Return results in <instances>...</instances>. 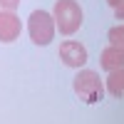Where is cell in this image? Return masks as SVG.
<instances>
[{"instance_id": "obj_8", "label": "cell", "mask_w": 124, "mask_h": 124, "mask_svg": "<svg viewBox=\"0 0 124 124\" xmlns=\"http://www.w3.org/2000/svg\"><path fill=\"white\" fill-rule=\"evenodd\" d=\"M109 45H117V47H124V25H117L109 30Z\"/></svg>"}, {"instance_id": "obj_11", "label": "cell", "mask_w": 124, "mask_h": 124, "mask_svg": "<svg viewBox=\"0 0 124 124\" xmlns=\"http://www.w3.org/2000/svg\"><path fill=\"white\" fill-rule=\"evenodd\" d=\"M107 3H109V5H112V8H117V5H119V3H122V0H107Z\"/></svg>"}, {"instance_id": "obj_2", "label": "cell", "mask_w": 124, "mask_h": 124, "mask_svg": "<svg viewBox=\"0 0 124 124\" xmlns=\"http://www.w3.org/2000/svg\"><path fill=\"white\" fill-rule=\"evenodd\" d=\"M72 87H75L77 97L82 102H87V104H97V102L104 97V87H102L99 72H94V70H82V72H77Z\"/></svg>"}, {"instance_id": "obj_6", "label": "cell", "mask_w": 124, "mask_h": 124, "mask_svg": "<svg viewBox=\"0 0 124 124\" xmlns=\"http://www.w3.org/2000/svg\"><path fill=\"white\" fill-rule=\"evenodd\" d=\"M99 65H102V70H107V72L124 67V47H117V45L104 47L102 55H99Z\"/></svg>"}, {"instance_id": "obj_1", "label": "cell", "mask_w": 124, "mask_h": 124, "mask_svg": "<svg viewBox=\"0 0 124 124\" xmlns=\"http://www.w3.org/2000/svg\"><path fill=\"white\" fill-rule=\"evenodd\" d=\"M52 17H55V27L62 35H75L82 27V17L85 15H82V8L77 0H57Z\"/></svg>"}, {"instance_id": "obj_9", "label": "cell", "mask_w": 124, "mask_h": 124, "mask_svg": "<svg viewBox=\"0 0 124 124\" xmlns=\"http://www.w3.org/2000/svg\"><path fill=\"white\" fill-rule=\"evenodd\" d=\"M0 8H3V10H13V13H15V10L20 8V0H0Z\"/></svg>"}, {"instance_id": "obj_7", "label": "cell", "mask_w": 124, "mask_h": 124, "mask_svg": "<svg viewBox=\"0 0 124 124\" xmlns=\"http://www.w3.org/2000/svg\"><path fill=\"white\" fill-rule=\"evenodd\" d=\"M107 92L112 97H124V67L109 72V77H107Z\"/></svg>"}, {"instance_id": "obj_5", "label": "cell", "mask_w": 124, "mask_h": 124, "mask_svg": "<svg viewBox=\"0 0 124 124\" xmlns=\"http://www.w3.org/2000/svg\"><path fill=\"white\" fill-rule=\"evenodd\" d=\"M23 32V23L13 10H0V42H15Z\"/></svg>"}, {"instance_id": "obj_10", "label": "cell", "mask_w": 124, "mask_h": 124, "mask_svg": "<svg viewBox=\"0 0 124 124\" xmlns=\"http://www.w3.org/2000/svg\"><path fill=\"white\" fill-rule=\"evenodd\" d=\"M114 15H117V20H124V0L114 8Z\"/></svg>"}, {"instance_id": "obj_4", "label": "cell", "mask_w": 124, "mask_h": 124, "mask_svg": "<svg viewBox=\"0 0 124 124\" xmlns=\"http://www.w3.org/2000/svg\"><path fill=\"white\" fill-rule=\"evenodd\" d=\"M60 60L65 62L67 67L79 70V67L87 65V47L79 45V42H75V40H67V42L60 45Z\"/></svg>"}, {"instance_id": "obj_3", "label": "cell", "mask_w": 124, "mask_h": 124, "mask_svg": "<svg viewBox=\"0 0 124 124\" xmlns=\"http://www.w3.org/2000/svg\"><path fill=\"white\" fill-rule=\"evenodd\" d=\"M55 17L45 13V10H32L30 13V20H27V32H30V40H32L35 45L45 47L52 42L55 37Z\"/></svg>"}]
</instances>
